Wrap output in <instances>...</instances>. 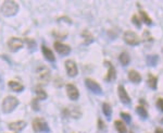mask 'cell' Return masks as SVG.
Wrapping results in <instances>:
<instances>
[{
	"label": "cell",
	"mask_w": 163,
	"mask_h": 133,
	"mask_svg": "<svg viewBox=\"0 0 163 133\" xmlns=\"http://www.w3.org/2000/svg\"><path fill=\"white\" fill-rule=\"evenodd\" d=\"M38 99L36 98V99H33L32 101V107L34 110H39V106H38V104H37Z\"/></svg>",
	"instance_id": "28"
},
{
	"label": "cell",
	"mask_w": 163,
	"mask_h": 133,
	"mask_svg": "<svg viewBox=\"0 0 163 133\" xmlns=\"http://www.w3.org/2000/svg\"><path fill=\"white\" fill-rule=\"evenodd\" d=\"M161 123H163V118H162V119H161Z\"/></svg>",
	"instance_id": "32"
},
{
	"label": "cell",
	"mask_w": 163,
	"mask_h": 133,
	"mask_svg": "<svg viewBox=\"0 0 163 133\" xmlns=\"http://www.w3.org/2000/svg\"><path fill=\"white\" fill-rule=\"evenodd\" d=\"M132 22H133L138 28L141 27V19H139V16L137 15V14H134V15L132 16Z\"/></svg>",
	"instance_id": "25"
},
{
	"label": "cell",
	"mask_w": 163,
	"mask_h": 133,
	"mask_svg": "<svg viewBox=\"0 0 163 133\" xmlns=\"http://www.w3.org/2000/svg\"><path fill=\"white\" fill-rule=\"evenodd\" d=\"M120 116H121L127 123H130V121H132V117H130V115L127 114V112H121Z\"/></svg>",
	"instance_id": "26"
},
{
	"label": "cell",
	"mask_w": 163,
	"mask_h": 133,
	"mask_svg": "<svg viewBox=\"0 0 163 133\" xmlns=\"http://www.w3.org/2000/svg\"><path fill=\"white\" fill-rule=\"evenodd\" d=\"M123 38H124L125 43L130 45V46H137L140 43L139 36L133 31H126L124 33V35H123Z\"/></svg>",
	"instance_id": "4"
},
{
	"label": "cell",
	"mask_w": 163,
	"mask_h": 133,
	"mask_svg": "<svg viewBox=\"0 0 163 133\" xmlns=\"http://www.w3.org/2000/svg\"><path fill=\"white\" fill-rule=\"evenodd\" d=\"M36 95H37V99L38 101H43V99H46L47 98V93L45 92V91L43 90V88H40V87H36Z\"/></svg>",
	"instance_id": "22"
},
{
	"label": "cell",
	"mask_w": 163,
	"mask_h": 133,
	"mask_svg": "<svg viewBox=\"0 0 163 133\" xmlns=\"http://www.w3.org/2000/svg\"><path fill=\"white\" fill-rule=\"evenodd\" d=\"M155 133H163V129L162 128H157V129H155Z\"/></svg>",
	"instance_id": "31"
},
{
	"label": "cell",
	"mask_w": 163,
	"mask_h": 133,
	"mask_svg": "<svg viewBox=\"0 0 163 133\" xmlns=\"http://www.w3.org/2000/svg\"><path fill=\"white\" fill-rule=\"evenodd\" d=\"M32 125L35 132H45V131H49L47 122L40 117H36L35 119L33 120Z\"/></svg>",
	"instance_id": "5"
},
{
	"label": "cell",
	"mask_w": 163,
	"mask_h": 133,
	"mask_svg": "<svg viewBox=\"0 0 163 133\" xmlns=\"http://www.w3.org/2000/svg\"><path fill=\"white\" fill-rule=\"evenodd\" d=\"M102 111H103V114H104V116H106L108 119H110V118H111V115H112L111 105L109 103H103L102 104Z\"/></svg>",
	"instance_id": "20"
},
{
	"label": "cell",
	"mask_w": 163,
	"mask_h": 133,
	"mask_svg": "<svg viewBox=\"0 0 163 133\" xmlns=\"http://www.w3.org/2000/svg\"><path fill=\"white\" fill-rule=\"evenodd\" d=\"M119 59H120V62L122 63V65H124V67L128 65V63H129V61H130L129 55H128V52H122V54L120 55Z\"/></svg>",
	"instance_id": "19"
},
{
	"label": "cell",
	"mask_w": 163,
	"mask_h": 133,
	"mask_svg": "<svg viewBox=\"0 0 163 133\" xmlns=\"http://www.w3.org/2000/svg\"><path fill=\"white\" fill-rule=\"evenodd\" d=\"M41 52H43V57L46 58L48 61H50V62H54V60H56V58H54V55L53 52H52L51 49H49L47 46H41Z\"/></svg>",
	"instance_id": "14"
},
{
	"label": "cell",
	"mask_w": 163,
	"mask_h": 133,
	"mask_svg": "<svg viewBox=\"0 0 163 133\" xmlns=\"http://www.w3.org/2000/svg\"><path fill=\"white\" fill-rule=\"evenodd\" d=\"M36 76H37V80L40 84H46L50 81V78H51V73H50V70L46 67H39L36 71Z\"/></svg>",
	"instance_id": "3"
},
{
	"label": "cell",
	"mask_w": 163,
	"mask_h": 133,
	"mask_svg": "<svg viewBox=\"0 0 163 133\" xmlns=\"http://www.w3.org/2000/svg\"><path fill=\"white\" fill-rule=\"evenodd\" d=\"M8 46H9V49H10L11 52H18L20 48L23 47V41H22L21 38L11 37L8 41Z\"/></svg>",
	"instance_id": "7"
},
{
	"label": "cell",
	"mask_w": 163,
	"mask_h": 133,
	"mask_svg": "<svg viewBox=\"0 0 163 133\" xmlns=\"http://www.w3.org/2000/svg\"><path fill=\"white\" fill-rule=\"evenodd\" d=\"M147 65H149V67H155L157 65L158 61H159V56L158 55H149V56H147Z\"/></svg>",
	"instance_id": "18"
},
{
	"label": "cell",
	"mask_w": 163,
	"mask_h": 133,
	"mask_svg": "<svg viewBox=\"0 0 163 133\" xmlns=\"http://www.w3.org/2000/svg\"><path fill=\"white\" fill-rule=\"evenodd\" d=\"M8 86L10 87L13 92H22V91L24 90V86H23L20 82H16V81H9Z\"/></svg>",
	"instance_id": "17"
},
{
	"label": "cell",
	"mask_w": 163,
	"mask_h": 133,
	"mask_svg": "<svg viewBox=\"0 0 163 133\" xmlns=\"http://www.w3.org/2000/svg\"><path fill=\"white\" fill-rule=\"evenodd\" d=\"M54 49L57 50L58 54L62 55V56H66L71 52V47L69 45L61 43V42H56L54 43Z\"/></svg>",
	"instance_id": "11"
},
{
	"label": "cell",
	"mask_w": 163,
	"mask_h": 133,
	"mask_svg": "<svg viewBox=\"0 0 163 133\" xmlns=\"http://www.w3.org/2000/svg\"><path fill=\"white\" fill-rule=\"evenodd\" d=\"M147 83L149 85L150 88L155 90L158 87V78L155 76L152 73H148V78H147Z\"/></svg>",
	"instance_id": "16"
},
{
	"label": "cell",
	"mask_w": 163,
	"mask_h": 133,
	"mask_svg": "<svg viewBox=\"0 0 163 133\" xmlns=\"http://www.w3.org/2000/svg\"><path fill=\"white\" fill-rule=\"evenodd\" d=\"M136 112L140 116L142 119H146L148 117V111H147V109L142 106H137L136 107Z\"/></svg>",
	"instance_id": "23"
},
{
	"label": "cell",
	"mask_w": 163,
	"mask_h": 133,
	"mask_svg": "<svg viewBox=\"0 0 163 133\" xmlns=\"http://www.w3.org/2000/svg\"><path fill=\"white\" fill-rule=\"evenodd\" d=\"M117 94H119L120 99H121V101H122L123 104L129 105V104L132 103L130 97L128 96L127 92H126V90H125V87L123 86V85H119V86H117Z\"/></svg>",
	"instance_id": "9"
},
{
	"label": "cell",
	"mask_w": 163,
	"mask_h": 133,
	"mask_svg": "<svg viewBox=\"0 0 163 133\" xmlns=\"http://www.w3.org/2000/svg\"><path fill=\"white\" fill-rule=\"evenodd\" d=\"M85 84H86L87 88L89 91H91L92 93H95L97 95H101L102 94V88L99 84H98V82L94 81L91 79H86L85 80Z\"/></svg>",
	"instance_id": "6"
},
{
	"label": "cell",
	"mask_w": 163,
	"mask_h": 133,
	"mask_svg": "<svg viewBox=\"0 0 163 133\" xmlns=\"http://www.w3.org/2000/svg\"><path fill=\"white\" fill-rule=\"evenodd\" d=\"M157 106L159 107V109H160L161 111H163V98H158Z\"/></svg>",
	"instance_id": "29"
},
{
	"label": "cell",
	"mask_w": 163,
	"mask_h": 133,
	"mask_svg": "<svg viewBox=\"0 0 163 133\" xmlns=\"http://www.w3.org/2000/svg\"><path fill=\"white\" fill-rule=\"evenodd\" d=\"M9 129H11V130L15 131V132H19V131L23 130V129L26 127V122L25 121H14V122H10L9 123Z\"/></svg>",
	"instance_id": "13"
},
{
	"label": "cell",
	"mask_w": 163,
	"mask_h": 133,
	"mask_svg": "<svg viewBox=\"0 0 163 133\" xmlns=\"http://www.w3.org/2000/svg\"><path fill=\"white\" fill-rule=\"evenodd\" d=\"M65 70H66L69 75L72 76V78H74L77 74V72H78L77 65H76V63L74 62L73 60H66L65 61Z\"/></svg>",
	"instance_id": "10"
},
{
	"label": "cell",
	"mask_w": 163,
	"mask_h": 133,
	"mask_svg": "<svg viewBox=\"0 0 163 133\" xmlns=\"http://www.w3.org/2000/svg\"><path fill=\"white\" fill-rule=\"evenodd\" d=\"M66 94H68V96L72 101H76L79 97V92L77 90V87L74 84H72V83L66 84Z\"/></svg>",
	"instance_id": "8"
},
{
	"label": "cell",
	"mask_w": 163,
	"mask_h": 133,
	"mask_svg": "<svg viewBox=\"0 0 163 133\" xmlns=\"http://www.w3.org/2000/svg\"><path fill=\"white\" fill-rule=\"evenodd\" d=\"M162 52H163V48H162Z\"/></svg>",
	"instance_id": "33"
},
{
	"label": "cell",
	"mask_w": 163,
	"mask_h": 133,
	"mask_svg": "<svg viewBox=\"0 0 163 133\" xmlns=\"http://www.w3.org/2000/svg\"><path fill=\"white\" fill-rule=\"evenodd\" d=\"M128 79H129V81L135 83V84H138V83L141 82V75L136 70H130L128 72Z\"/></svg>",
	"instance_id": "15"
},
{
	"label": "cell",
	"mask_w": 163,
	"mask_h": 133,
	"mask_svg": "<svg viewBox=\"0 0 163 133\" xmlns=\"http://www.w3.org/2000/svg\"><path fill=\"white\" fill-rule=\"evenodd\" d=\"M114 125H115V128H117V132L119 133H126L127 132V129L125 127L124 123L121 121V120H117V121H114Z\"/></svg>",
	"instance_id": "21"
},
{
	"label": "cell",
	"mask_w": 163,
	"mask_h": 133,
	"mask_svg": "<svg viewBox=\"0 0 163 133\" xmlns=\"http://www.w3.org/2000/svg\"><path fill=\"white\" fill-rule=\"evenodd\" d=\"M104 65H108V73H107L106 75V81L107 82H112L115 80V78H117V71H115V68H114L113 65H111V62H109V61H104Z\"/></svg>",
	"instance_id": "12"
},
{
	"label": "cell",
	"mask_w": 163,
	"mask_h": 133,
	"mask_svg": "<svg viewBox=\"0 0 163 133\" xmlns=\"http://www.w3.org/2000/svg\"><path fill=\"white\" fill-rule=\"evenodd\" d=\"M19 11V5L15 2V1H12V0H7L2 3V7H1V12L3 13V15L5 16H12L15 15Z\"/></svg>",
	"instance_id": "1"
},
{
	"label": "cell",
	"mask_w": 163,
	"mask_h": 133,
	"mask_svg": "<svg viewBox=\"0 0 163 133\" xmlns=\"http://www.w3.org/2000/svg\"><path fill=\"white\" fill-rule=\"evenodd\" d=\"M19 105V101H18V98L14 97V96H7V97L3 99L2 101V111L5 112V114H9L15 108L16 106Z\"/></svg>",
	"instance_id": "2"
},
{
	"label": "cell",
	"mask_w": 163,
	"mask_h": 133,
	"mask_svg": "<svg viewBox=\"0 0 163 133\" xmlns=\"http://www.w3.org/2000/svg\"><path fill=\"white\" fill-rule=\"evenodd\" d=\"M98 123H99V129H101V130H104V129H106V125H103L101 119L98 120Z\"/></svg>",
	"instance_id": "30"
},
{
	"label": "cell",
	"mask_w": 163,
	"mask_h": 133,
	"mask_svg": "<svg viewBox=\"0 0 163 133\" xmlns=\"http://www.w3.org/2000/svg\"><path fill=\"white\" fill-rule=\"evenodd\" d=\"M144 41L147 42V41H152V37L150 36V33L148 32V31H145L144 32Z\"/></svg>",
	"instance_id": "27"
},
{
	"label": "cell",
	"mask_w": 163,
	"mask_h": 133,
	"mask_svg": "<svg viewBox=\"0 0 163 133\" xmlns=\"http://www.w3.org/2000/svg\"><path fill=\"white\" fill-rule=\"evenodd\" d=\"M139 14H140V16L142 18V21H144L147 25H152L151 18H150V16L148 15V14H147L145 11H139Z\"/></svg>",
	"instance_id": "24"
}]
</instances>
